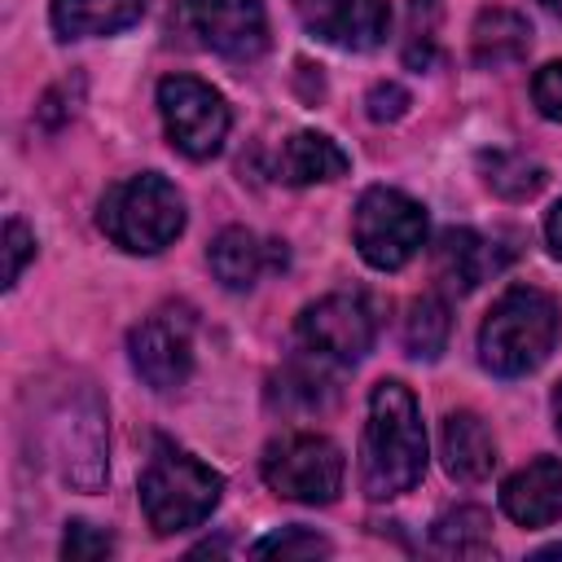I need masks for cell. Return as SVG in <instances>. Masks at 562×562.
<instances>
[{
    "mask_svg": "<svg viewBox=\"0 0 562 562\" xmlns=\"http://www.w3.org/2000/svg\"><path fill=\"white\" fill-rule=\"evenodd\" d=\"M158 114H162V127H167V140L184 154V158H215L224 149V136H228V101L193 79V75H167L158 83Z\"/></svg>",
    "mask_w": 562,
    "mask_h": 562,
    "instance_id": "ba28073f",
    "label": "cell"
},
{
    "mask_svg": "<svg viewBox=\"0 0 562 562\" xmlns=\"http://www.w3.org/2000/svg\"><path fill=\"white\" fill-rule=\"evenodd\" d=\"M448 329H452V316H448V303L439 294H417L408 303V312H404V347H408V356L435 360L448 347Z\"/></svg>",
    "mask_w": 562,
    "mask_h": 562,
    "instance_id": "7402d4cb",
    "label": "cell"
},
{
    "mask_svg": "<svg viewBox=\"0 0 562 562\" xmlns=\"http://www.w3.org/2000/svg\"><path fill=\"white\" fill-rule=\"evenodd\" d=\"M549 408H553V430L562 435V382L553 386V400H549Z\"/></svg>",
    "mask_w": 562,
    "mask_h": 562,
    "instance_id": "4dcf8cb0",
    "label": "cell"
},
{
    "mask_svg": "<svg viewBox=\"0 0 562 562\" xmlns=\"http://www.w3.org/2000/svg\"><path fill=\"white\" fill-rule=\"evenodd\" d=\"M527 48H531V26L514 9H483L470 26V57L483 70L514 66L527 57Z\"/></svg>",
    "mask_w": 562,
    "mask_h": 562,
    "instance_id": "d6986e66",
    "label": "cell"
},
{
    "mask_svg": "<svg viewBox=\"0 0 562 562\" xmlns=\"http://www.w3.org/2000/svg\"><path fill=\"white\" fill-rule=\"evenodd\" d=\"M426 474V426L413 391L382 378L369 391V417L360 439V487L369 501L404 496Z\"/></svg>",
    "mask_w": 562,
    "mask_h": 562,
    "instance_id": "6da1fadb",
    "label": "cell"
},
{
    "mask_svg": "<svg viewBox=\"0 0 562 562\" xmlns=\"http://www.w3.org/2000/svg\"><path fill=\"white\" fill-rule=\"evenodd\" d=\"M531 101H536V110H540L544 119L562 123V61H549V66L536 70V79H531Z\"/></svg>",
    "mask_w": 562,
    "mask_h": 562,
    "instance_id": "83f0119b",
    "label": "cell"
},
{
    "mask_svg": "<svg viewBox=\"0 0 562 562\" xmlns=\"http://www.w3.org/2000/svg\"><path fill=\"white\" fill-rule=\"evenodd\" d=\"M171 31L180 35V44L228 61H255L268 48L263 0H180L171 13Z\"/></svg>",
    "mask_w": 562,
    "mask_h": 562,
    "instance_id": "52a82bcc",
    "label": "cell"
},
{
    "mask_svg": "<svg viewBox=\"0 0 562 562\" xmlns=\"http://www.w3.org/2000/svg\"><path fill=\"white\" fill-rule=\"evenodd\" d=\"M364 105H369V119H373V123H395V119L413 105V97H408V88H400V83H373L369 97H364Z\"/></svg>",
    "mask_w": 562,
    "mask_h": 562,
    "instance_id": "f1b7e54d",
    "label": "cell"
},
{
    "mask_svg": "<svg viewBox=\"0 0 562 562\" xmlns=\"http://www.w3.org/2000/svg\"><path fill=\"white\" fill-rule=\"evenodd\" d=\"M501 509L518 527H549L562 522V461L536 457L501 483Z\"/></svg>",
    "mask_w": 562,
    "mask_h": 562,
    "instance_id": "9a60e30c",
    "label": "cell"
},
{
    "mask_svg": "<svg viewBox=\"0 0 562 562\" xmlns=\"http://www.w3.org/2000/svg\"><path fill=\"white\" fill-rule=\"evenodd\" d=\"M114 549V536L92 527V522H66V536H61V558L70 562H92V558H105Z\"/></svg>",
    "mask_w": 562,
    "mask_h": 562,
    "instance_id": "484cf974",
    "label": "cell"
},
{
    "mask_svg": "<svg viewBox=\"0 0 562 562\" xmlns=\"http://www.w3.org/2000/svg\"><path fill=\"white\" fill-rule=\"evenodd\" d=\"M558 299L536 285H509L479 325V364L496 378H522L540 369L558 342Z\"/></svg>",
    "mask_w": 562,
    "mask_h": 562,
    "instance_id": "7a4b0ae2",
    "label": "cell"
},
{
    "mask_svg": "<svg viewBox=\"0 0 562 562\" xmlns=\"http://www.w3.org/2000/svg\"><path fill=\"white\" fill-rule=\"evenodd\" d=\"M250 553H255V558H325V553H329V540L316 536L312 527L290 522V527L268 531L263 540H255Z\"/></svg>",
    "mask_w": 562,
    "mask_h": 562,
    "instance_id": "d4e9b609",
    "label": "cell"
},
{
    "mask_svg": "<svg viewBox=\"0 0 562 562\" xmlns=\"http://www.w3.org/2000/svg\"><path fill=\"white\" fill-rule=\"evenodd\" d=\"M206 263H211V272L224 290H250L263 272L285 268V241L259 237V233L233 224L206 246Z\"/></svg>",
    "mask_w": 562,
    "mask_h": 562,
    "instance_id": "5bb4252c",
    "label": "cell"
},
{
    "mask_svg": "<svg viewBox=\"0 0 562 562\" xmlns=\"http://www.w3.org/2000/svg\"><path fill=\"white\" fill-rule=\"evenodd\" d=\"M97 224L119 250L158 255L184 233V198L167 176L140 171V176H127L114 189H105Z\"/></svg>",
    "mask_w": 562,
    "mask_h": 562,
    "instance_id": "277c9868",
    "label": "cell"
},
{
    "mask_svg": "<svg viewBox=\"0 0 562 562\" xmlns=\"http://www.w3.org/2000/svg\"><path fill=\"white\" fill-rule=\"evenodd\" d=\"M351 241L378 272H400L426 246V206L404 189L373 184L351 211Z\"/></svg>",
    "mask_w": 562,
    "mask_h": 562,
    "instance_id": "5b68a950",
    "label": "cell"
},
{
    "mask_svg": "<svg viewBox=\"0 0 562 562\" xmlns=\"http://www.w3.org/2000/svg\"><path fill=\"white\" fill-rule=\"evenodd\" d=\"M347 171H351L347 149L325 132H294V136L281 140V149L272 158V176L281 184H294V189L325 184V180H338Z\"/></svg>",
    "mask_w": 562,
    "mask_h": 562,
    "instance_id": "e0dca14e",
    "label": "cell"
},
{
    "mask_svg": "<svg viewBox=\"0 0 562 562\" xmlns=\"http://www.w3.org/2000/svg\"><path fill=\"white\" fill-rule=\"evenodd\" d=\"M544 246H549V255L553 259H562V202L549 211V220H544Z\"/></svg>",
    "mask_w": 562,
    "mask_h": 562,
    "instance_id": "f546056e",
    "label": "cell"
},
{
    "mask_svg": "<svg viewBox=\"0 0 562 562\" xmlns=\"http://www.w3.org/2000/svg\"><path fill=\"white\" fill-rule=\"evenodd\" d=\"M479 167H483V184L509 202H527L540 193L544 184V167L522 158V154H509V149H492V154H479Z\"/></svg>",
    "mask_w": 562,
    "mask_h": 562,
    "instance_id": "603a6c76",
    "label": "cell"
},
{
    "mask_svg": "<svg viewBox=\"0 0 562 562\" xmlns=\"http://www.w3.org/2000/svg\"><path fill=\"white\" fill-rule=\"evenodd\" d=\"M299 22L347 53H369L391 35V4L386 0H290Z\"/></svg>",
    "mask_w": 562,
    "mask_h": 562,
    "instance_id": "7c38bea8",
    "label": "cell"
},
{
    "mask_svg": "<svg viewBox=\"0 0 562 562\" xmlns=\"http://www.w3.org/2000/svg\"><path fill=\"white\" fill-rule=\"evenodd\" d=\"M540 9L553 13V18H562V0H540Z\"/></svg>",
    "mask_w": 562,
    "mask_h": 562,
    "instance_id": "1f68e13d",
    "label": "cell"
},
{
    "mask_svg": "<svg viewBox=\"0 0 562 562\" xmlns=\"http://www.w3.org/2000/svg\"><path fill=\"white\" fill-rule=\"evenodd\" d=\"M505 259H509V250L496 246L492 237H483L474 228H443L435 241V281L448 294H470L474 285L496 277L505 268Z\"/></svg>",
    "mask_w": 562,
    "mask_h": 562,
    "instance_id": "4fadbf2b",
    "label": "cell"
},
{
    "mask_svg": "<svg viewBox=\"0 0 562 562\" xmlns=\"http://www.w3.org/2000/svg\"><path fill=\"white\" fill-rule=\"evenodd\" d=\"M35 259V233L18 220V215H9L4 220V285L13 290L18 285V277H22V268Z\"/></svg>",
    "mask_w": 562,
    "mask_h": 562,
    "instance_id": "4316f807",
    "label": "cell"
},
{
    "mask_svg": "<svg viewBox=\"0 0 562 562\" xmlns=\"http://www.w3.org/2000/svg\"><path fill=\"white\" fill-rule=\"evenodd\" d=\"M294 334H299L303 351L342 369V364H356L369 356V347L378 338V321L360 290H334L299 312Z\"/></svg>",
    "mask_w": 562,
    "mask_h": 562,
    "instance_id": "9c48e42d",
    "label": "cell"
},
{
    "mask_svg": "<svg viewBox=\"0 0 562 562\" xmlns=\"http://www.w3.org/2000/svg\"><path fill=\"white\" fill-rule=\"evenodd\" d=\"M439 0H408V31H404V61L413 70H426L435 61L439 44Z\"/></svg>",
    "mask_w": 562,
    "mask_h": 562,
    "instance_id": "cb8c5ba5",
    "label": "cell"
},
{
    "mask_svg": "<svg viewBox=\"0 0 562 562\" xmlns=\"http://www.w3.org/2000/svg\"><path fill=\"white\" fill-rule=\"evenodd\" d=\"M149 0H53L48 18L61 40H92V35H119L140 22Z\"/></svg>",
    "mask_w": 562,
    "mask_h": 562,
    "instance_id": "ac0fdd59",
    "label": "cell"
},
{
    "mask_svg": "<svg viewBox=\"0 0 562 562\" xmlns=\"http://www.w3.org/2000/svg\"><path fill=\"white\" fill-rule=\"evenodd\" d=\"M329 369H338V364H329V360L303 351V360H290V364L277 373L272 400H277L281 408H303V413L321 408V404L334 395V378H329Z\"/></svg>",
    "mask_w": 562,
    "mask_h": 562,
    "instance_id": "44dd1931",
    "label": "cell"
},
{
    "mask_svg": "<svg viewBox=\"0 0 562 562\" xmlns=\"http://www.w3.org/2000/svg\"><path fill=\"white\" fill-rule=\"evenodd\" d=\"M430 544L448 558H487L492 553V518L479 505H457L435 518Z\"/></svg>",
    "mask_w": 562,
    "mask_h": 562,
    "instance_id": "ffe728a7",
    "label": "cell"
},
{
    "mask_svg": "<svg viewBox=\"0 0 562 562\" xmlns=\"http://www.w3.org/2000/svg\"><path fill=\"white\" fill-rule=\"evenodd\" d=\"M224 474L198 461L193 452L176 448L171 439H154V452L140 470V509L158 536H176L202 527L220 505Z\"/></svg>",
    "mask_w": 562,
    "mask_h": 562,
    "instance_id": "3957f363",
    "label": "cell"
},
{
    "mask_svg": "<svg viewBox=\"0 0 562 562\" xmlns=\"http://www.w3.org/2000/svg\"><path fill=\"white\" fill-rule=\"evenodd\" d=\"M439 457H443L448 479L483 483L496 470V439L479 413L461 408V413H448L439 426Z\"/></svg>",
    "mask_w": 562,
    "mask_h": 562,
    "instance_id": "2e32d148",
    "label": "cell"
},
{
    "mask_svg": "<svg viewBox=\"0 0 562 562\" xmlns=\"http://www.w3.org/2000/svg\"><path fill=\"white\" fill-rule=\"evenodd\" d=\"M53 461L61 479L79 492H97L105 483V408L97 391H75L53 413Z\"/></svg>",
    "mask_w": 562,
    "mask_h": 562,
    "instance_id": "30bf717a",
    "label": "cell"
},
{
    "mask_svg": "<svg viewBox=\"0 0 562 562\" xmlns=\"http://www.w3.org/2000/svg\"><path fill=\"white\" fill-rule=\"evenodd\" d=\"M259 474L281 501L329 505L342 492L347 465H342V452L334 439H325L316 430H290L263 448Z\"/></svg>",
    "mask_w": 562,
    "mask_h": 562,
    "instance_id": "8992f818",
    "label": "cell"
},
{
    "mask_svg": "<svg viewBox=\"0 0 562 562\" xmlns=\"http://www.w3.org/2000/svg\"><path fill=\"white\" fill-rule=\"evenodd\" d=\"M127 356L149 391H180L193 373V316L184 307H158L127 334Z\"/></svg>",
    "mask_w": 562,
    "mask_h": 562,
    "instance_id": "8fae6325",
    "label": "cell"
}]
</instances>
